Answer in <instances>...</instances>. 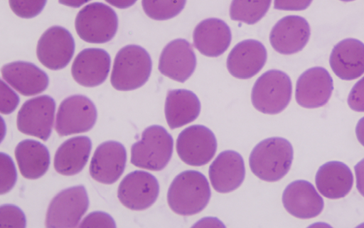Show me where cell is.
<instances>
[{"label": "cell", "instance_id": "obj_1", "mask_svg": "<svg viewBox=\"0 0 364 228\" xmlns=\"http://www.w3.org/2000/svg\"><path fill=\"white\" fill-rule=\"evenodd\" d=\"M210 196L206 177L196 170H186L176 175L171 183L167 201L175 213L188 216L201 212Z\"/></svg>", "mask_w": 364, "mask_h": 228}, {"label": "cell", "instance_id": "obj_2", "mask_svg": "<svg viewBox=\"0 0 364 228\" xmlns=\"http://www.w3.org/2000/svg\"><path fill=\"white\" fill-rule=\"evenodd\" d=\"M294 157L290 142L280 137H272L259 142L252 150L249 165L252 172L267 182L281 180L289 172Z\"/></svg>", "mask_w": 364, "mask_h": 228}, {"label": "cell", "instance_id": "obj_3", "mask_svg": "<svg viewBox=\"0 0 364 228\" xmlns=\"http://www.w3.org/2000/svg\"><path fill=\"white\" fill-rule=\"evenodd\" d=\"M151 68V58L145 48L138 45L125 46L114 58L111 84L122 91L137 89L146 83Z\"/></svg>", "mask_w": 364, "mask_h": 228}, {"label": "cell", "instance_id": "obj_4", "mask_svg": "<svg viewBox=\"0 0 364 228\" xmlns=\"http://www.w3.org/2000/svg\"><path fill=\"white\" fill-rule=\"evenodd\" d=\"M173 149L171 135L161 125H151L143 131L141 140L132 145L131 162L138 167L159 171L170 161Z\"/></svg>", "mask_w": 364, "mask_h": 228}, {"label": "cell", "instance_id": "obj_5", "mask_svg": "<svg viewBox=\"0 0 364 228\" xmlns=\"http://www.w3.org/2000/svg\"><path fill=\"white\" fill-rule=\"evenodd\" d=\"M292 93L289 76L279 70H269L255 81L251 93L253 106L259 112L274 115L289 105Z\"/></svg>", "mask_w": 364, "mask_h": 228}, {"label": "cell", "instance_id": "obj_6", "mask_svg": "<svg viewBox=\"0 0 364 228\" xmlns=\"http://www.w3.org/2000/svg\"><path fill=\"white\" fill-rule=\"evenodd\" d=\"M75 30L83 41L104 43L111 41L118 28V17L114 9L102 2L85 5L77 13Z\"/></svg>", "mask_w": 364, "mask_h": 228}, {"label": "cell", "instance_id": "obj_7", "mask_svg": "<svg viewBox=\"0 0 364 228\" xmlns=\"http://www.w3.org/2000/svg\"><path fill=\"white\" fill-rule=\"evenodd\" d=\"M89 207L83 185L60 191L50 202L46 214V228H75Z\"/></svg>", "mask_w": 364, "mask_h": 228}, {"label": "cell", "instance_id": "obj_8", "mask_svg": "<svg viewBox=\"0 0 364 228\" xmlns=\"http://www.w3.org/2000/svg\"><path fill=\"white\" fill-rule=\"evenodd\" d=\"M97 117L93 102L83 95H73L60 104L55 129L60 136L87 132L95 125Z\"/></svg>", "mask_w": 364, "mask_h": 228}, {"label": "cell", "instance_id": "obj_9", "mask_svg": "<svg viewBox=\"0 0 364 228\" xmlns=\"http://www.w3.org/2000/svg\"><path fill=\"white\" fill-rule=\"evenodd\" d=\"M55 112V102L48 95L26 100L17 115V128L26 135L46 141L52 132Z\"/></svg>", "mask_w": 364, "mask_h": 228}, {"label": "cell", "instance_id": "obj_10", "mask_svg": "<svg viewBox=\"0 0 364 228\" xmlns=\"http://www.w3.org/2000/svg\"><path fill=\"white\" fill-rule=\"evenodd\" d=\"M217 150V140L208 128L193 125L183 130L176 140V151L181 160L191 166L209 162Z\"/></svg>", "mask_w": 364, "mask_h": 228}, {"label": "cell", "instance_id": "obj_11", "mask_svg": "<svg viewBox=\"0 0 364 228\" xmlns=\"http://www.w3.org/2000/svg\"><path fill=\"white\" fill-rule=\"evenodd\" d=\"M75 41L70 32L60 26L48 28L41 36L36 47L38 61L50 70L64 68L75 52Z\"/></svg>", "mask_w": 364, "mask_h": 228}, {"label": "cell", "instance_id": "obj_12", "mask_svg": "<svg viewBox=\"0 0 364 228\" xmlns=\"http://www.w3.org/2000/svg\"><path fill=\"white\" fill-rule=\"evenodd\" d=\"M159 193L157 179L151 173L135 170L121 181L117 196L123 205L132 210H144L151 207Z\"/></svg>", "mask_w": 364, "mask_h": 228}, {"label": "cell", "instance_id": "obj_13", "mask_svg": "<svg viewBox=\"0 0 364 228\" xmlns=\"http://www.w3.org/2000/svg\"><path fill=\"white\" fill-rule=\"evenodd\" d=\"M333 90V81L328 71L320 66L310 68L297 79L295 98L306 108H316L327 103Z\"/></svg>", "mask_w": 364, "mask_h": 228}, {"label": "cell", "instance_id": "obj_14", "mask_svg": "<svg viewBox=\"0 0 364 228\" xmlns=\"http://www.w3.org/2000/svg\"><path fill=\"white\" fill-rule=\"evenodd\" d=\"M311 28L302 16L289 15L279 19L271 30L269 41L279 53L289 55L301 51L309 41Z\"/></svg>", "mask_w": 364, "mask_h": 228}, {"label": "cell", "instance_id": "obj_15", "mask_svg": "<svg viewBox=\"0 0 364 228\" xmlns=\"http://www.w3.org/2000/svg\"><path fill=\"white\" fill-rule=\"evenodd\" d=\"M127 162L124 146L114 140L98 145L90 165L91 177L103 184H112L122 175Z\"/></svg>", "mask_w": 364, "mask_h": 228}, {"label": "cell", "instance_id": "obj_16", "mask_svg": "<svg viewBox=\"0 0 364 228\" xmlns=\"http://www.w3.org/2000/svg\"><path fill=\"white\" fill-rule=\"evenodd\" d=\"M196 67V56L193 46L183 38L170 41L159 57V70L161 73L181 83L189 78Z\"/></svg>", "mask_w": 364, "mask_h": 228}, {"label": "cell", "instance_id": "obj_17", "mask_svg": "<svg viewBox=\"0 0 364 228\" xmlns=\"http://www.w3.org/2000/svg\"><path fill=\"white\" fill-rule=\"evenodd\" d=\"M111 65L109 54L104 49L88 48L75 57L71 67L74 80L85 87H95L107 78Z\"/></svg>", "mask_w": 364, "mask_h": 228}, {"label": "cell", "instance_id": "obj_18", "mask_svg": "<svg viewBox=\"0 0 364 228\" xmlns=\"http://www.w3.org/2000/svg\"><path fill=\"white\" fill-rule=\"evenodd\" d=\"M267 58V49L261 42L246 39L236 44L229 53L227 68L232 76L248 79L261 71Z\"/></svg>", "mask_w": 364, "mask_h": 228}, {"label": "cell", "instance_id": "obj_19", "mask_svg": "<svg viewBox=\"0 0 364 228\" xmlns=\"http://www.w3.org/2000/svg\"><path fill=\"white\" fill-rule=\"evenodd\" d=\"M209 178L213 189L228 193L238 188L245 177L242 157L234 150L221 152L209 167Z\"/></svg>", "mask_w": 364, "mask_h": 228}, {"label": "cell", "instance_id": "obj_20", "mask_svg": "<svg viewBox=\"0 0 364 228\" xmlns=\"http://www.w3.org/2000/svg\"><path fill=\"white\" fill-rule=\"evenodd\" d=\"M286 210L300 219L318 216L323 209V200L314 185L306 180H295L289 184L282 195Z\"/></svg>", "mask_w": 364, "mask_h": 228}, {"label": "cell", "instance_id": "obj_21", "mask_svg": "<svg viewBox=\"0 0 364 228\" xmlns=\"http://www.w3.org/2000/svg\"><path fill=\"white\" fill-rule=\"evenodd\" d=\"M1 71L6 82L25 96L39 94L49 84V78L46 73L30 62H11L4 65Z\"/></svg>", "mask_w": 364, "mask_h": 228}, {"label": "cell", "instance_id": "obj_22", "mask_svg": "<svg viewBox=\"0 0 364 228\" xmlns=\"http://www.w3.org/2000/svg\"><path fill=\"white\" fill-rule=\"evenodd\" d=\"M329 64L341 79L358 78L364 73V43L353 38L341 40L333 46Z\"/></svg>", "mask_w": 364, "mask_h": 228}, {"label": "cell", "instance_id": "obj_23", "mask_svg": "<svg viewBox=\"0 0 364 228\" xmlns=\"http://www.w3.org/2000/svg\"><path fill=\"white\" fill-rule=\"evenodd\" d=\"M232 39L229 26L223 20L209 18L200 21L194 28V46L202 54L218 57L229 47Z\"/></svg>", "mask_w": 364, "mask_h": 228}, {"label": "cell", "instance_id": "obj_24", "mask_svg": "<svg viewBox=\"0 0 364 228\" xmlns=\"http://www.w3.org/2000/svg\"><path fill=\"white\" fill-rule=\"evenodd\" d=\"M315 182L322 195L329 199H339L344 197L350 191L353 176L345 163L330 161L318 168Z\"/></svg>", "mask_w": 364, "mask_h": 228}, {"label": "cell", "instance_id": "obj_25", "mask_svg": "<svg viewBox=\"0 0 364 228\" xmlns=\"http://www.w3.org/2000/svg\"><path fill=\"white\" fill-rule=\"evenodd\" d=\"M164 112L171 129L181 128L198 117L200 102L198 96L189 90H169L166 95Z\"/></svg>", "mask_w": 364, "mask_h": 228}, {"label": "cell", "instance_id": "obj_26", "mask_svg": "<svg viewBox=\"0 0 364 228\" xmlns=\"http://www.w3.org/2000/svg\"><path fill=\"white\" fill-rule=\"evenodd\" d=\"M92 149V142L87 136H75L63 142L54 157L55 170L63 175H74L85 166Z\"/></svg>", "mask_w": 364, "mask_h": 228}, {"label": "cell", "instance_id": "obj_27", "mask_svg": "<svg viewBox=\"0 0 364 228\" xmlns=\"http://www.w3.org/2000/svg\"><path fill=\"white\" fill-rule=\"evenodd\" d=\"M15 157L21 175L27 179H38L43 176L50 165V153L41 142L26 139L15 148Z\"/></svg>", "mask_w": 364, "mask_h": 228}, {"label": "cell", "instance_id": "obj_28", "mask_svg": "<svg viewBox=\"0 0 364 228\" xmlns=\"http://www.w3.org/2000/svg\"><path fill=\"white\" fill-rule=\"evenodd\" d=\"M271 1H232L230 7L232 20L254 24L267 12Z\"/></svg>", "mask_w": 364, "mask_h": 228}, {"label": "cell", "instance_id": "obj_29", "mask_svg": "<svg viewBox=\"0 0 364 228\" xmlns=\"http://www.w3.org/2000/svg\"><path fill=\"white\" fill-rule=\"evenodd\" d=\"M186 1H141L146 14L154 20H167L177 16L184 8Z\"/></svg>", "mask_w": 364, "mask_h": 228}, {"label": "cell", "instance_id": "obj_30", "mask_svg": "<svg viewBox=\"0 0 364 228\" xmlns=\"http://www.w3.org/2000/svg\"><path fill=\"white\" fill-rule=\"evenodd\" d=\"M26 218L23 212L11 204L0 207V228H26Z\"/></svg>", "mask_w": 364, "mask_h": 228}, {"label": "cell", "instance_id": "obj_31", "mask_svg": "<svg viewBox=\"0 0 364 228\" xmlns=\"http://www.w3.org/2000/svg\"><path fill=\"white\" fill-rule=\"evenodd\" d=\"M0 172H1V195L9 192L17 180V172L14 162L11 157L4 153H0Z\"/></svg>", "mask_w": 364, "mask_h": 228}, {"label": "cell", "instance_id": "obj_32", "mask_svg": "<svg viewBox=\"0 0 364 228\" xmlns=\"http://www.w3.org/2000/svg\"><path fill=\"white\" fill-rule=\"evenodd\" d=\"M10 8L18 16L31 19L38 15L44 9L47 1H9Z\"/></svg>", "mask_w": 364, "mask_h": 228}, {"label": "cell", "instance_id": "obj_33", "mask_svg": "<svg viewBox=\"0 0 364 228\" xmlns=\"http://www.w3.org/2000/svg\"><path fill=\"white\" fill-rule=\"evenodd\" d=\"M20 99L17 93L6 84L3 79L0 80V111L8 115L14 112L19 103Z\"/></svg>", "mask_w": 364, "mask_h": 228}, {"label": "cell", "instance_id": "obj_34", "mask_svg": "<svg viewBox=\"0 0 364 228\" xmlns=\"http://www.w3.org/2000/svg\"><path fill=\"white\" fill-rule=\"evenodd\" d=\"M79 228H117L114 219L109 214L95 211L88 214Z\"/></svg>", "mask_w": 364, "mask_h": 228}, {"label": "cell", "instance_id": "obj_35", "mask_svg": "<svg viewBox=\"0 0 364 228\" xmlns=\"http://www.w3.org/2000/svg\"><path fill=\"white\" fill-rule=\"evenodd\" d=\"M348 104L353 110L364 112V76L351 88L348 97Z\"/></svg>", "mask_w": 364, "mask_h": 228}, {"label": "cell", "instance_id": "obj_36", "mask_svg": "<svg viewBox=\"0 0 364 228\" xmlns=\"http://www.w3.org/2000/svg\"><path fill=\"white\" fill-rule=\"evenodd\" d=\"M312 1H274V8L282 10H303Z\"/></svg>", "mask_w": 364, "mask_h": 228}, {"label": "cell", "instance_id": "obj_37", "mask_svg": "<svg viewBox=\"0 0 364 228\" xmlns=\"http://www.w3.org/2000/svg\"><path fill=\"white\" fill-rule=\"evenodd\" d=\"M191 228H226V227L217 217H205L196 222Z\"/></svg>", "mask_w": 364, "mask_h": 228}, {"label": "cell", "instance_id": "obj_38", "mask_svg": "<svg viewBox=\"0 0 364 228\" xmlns=\"http://www.w3.org/2000/svg\"><path fill=\"white\" fill-rule=\"evenodd\" d=\"M356 187L358 192L364 197V158L358 162L354 167Z\"/></svg>", "mask_w": 364, "mask_h": 228}, {"label": "cell", "instance_id": "obj_39", "mask_svg": "<svg viewBox=\"0 0 364 228\" xmlns=\"http://www.w3.org/2000/svg\"><path fill=\"white\" fill-rule=\"evenodd\" d=\"M355 134L359 142L364 146V117L358 120L355 127Z\"/></svg>", "mask_w": 364, "mask_h": 228}, {"label": "cell", "instance_id": "obj_40", "mask_svg": "<svg viewBox=\"0 0 364 228\" xmlns=\"http://www.w3.org/2000/svg\"><path fill=\"white\" fill-rule=\"evenodd\" d=\"M108 4L114 6L115 7L120 9H125L132 6L136 1H125V0H113V1H106Z\"/></svg>", "mask_w": 364, "mask_h": 228}, {"label": "cell", "instance_id": "obj_41", "mask_svg": "<svg viewBox=\"0 0 364 228\" xmlns=\"http://www.w3.org/2000/svg\"><path fill=\"white\" fill-rule=\"evenodd\" d=\"M88 1H78V0H68V1H60L59 3L69 6L71 7H79Z\"/></svg>", "mask_w": 364, "mask_h": 228}, {"label": "cell", "instance_id": "obj_42", "mask_svg": "<svg viewBox=\"0 0 364 228\" xmlns=\"http://www.w3.org/2000/svg\"><path fill=\"white\" fill-rule=\"evenodd\" d=\"M307 228H333L331 225H329L327 223L325 222H316L310 226H309Z\"/></svg>", "mask_w": 364, "mask_h": 228}, {"label": "cell", "instance_id": "obj_43", "mask_svg": "<svg viewBox=\"0 0 364 228\" xmlns=\"http://www.w3.org/2000/svg\"><path fill=\"white\" fill-rule=\"evenodd\" d=\"M355 228H364V222L357 226Z\"/></svg>", "mask_w": 364, "mask_h": 228}]
</instances>
